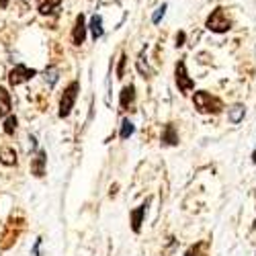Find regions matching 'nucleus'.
Instances as JSON below:
<instances>
[{
	"label": "nucleus",
	"mask_w": 256,
	"mask_h": 256,
	"mask_svg": "<svg viewBox=\"0 0 256 256\" xmlns=\"http://www.w3.org/2000/svg\"><path fill=\"white\" fill-rule=\"evenodd\" d=\"M78 92H80V84H78L76 80L70 82L68 86H66V90H64V94H62V98H60V111H58V115H60L62 119H66V117L72 113Z\"/></svg>",
	"instance_id": "obj_1"
},
{
	"label": "nucleus",
	"mask_w": 256,
	"mask_h": 256,
	"mask_svg": "<svg viewBox=\"0 0 256 256\" xmlns=\"http://www.w3.org/2000/svg\"><path fill=\"white\" fill-rule=\"evenodd\" d=\"M205 27H207L209 31H213V33H226V31L232 29V20H230V16L226 14V10H224L222 6H218L216 10H213V12L207 16Z\"/></svg>",
	"instance_id": "obj_2"
},
{
	"label": "nucleus",
	"mask_w": 256,
	"mask_h": 256,
	"mask_svg": "<svg viewBox=\"0 0 256 256\" xmlns=\"http://www.w3.org/2000/svg\"><path fill=\"white\" fill-rule=\"evenodd\" d=\"M193 102H195V106H197L201 113H220V111H222V106H224L222 100H220L218 96L209 94L207 90H199V92H195Z\"/></svg>",
	"instance_id": "obj_3"
},
{
	"label": "nucleus",
	"mask_w": 256,
	"mask_h": 256,
	"mask_svg": "<svg viewBox=\"0 0 256 256\" xmlns=\"http://www.w3.org/2000/svg\"><path fill=\"white\" fill-rule=\"evenodd\" d=\"M25 228V222L20 218H10L8 224H6V230L2 234V242H0V250H8L20 236V232Z\"/></svg>",
	"instance_id": "obj_4"
},
{
	"label": "nucleus",
	"mask_w": 256,
	"mask_h": 256,
	"mask_svg": "<svg viewBox=\"0 0 256 256\" xmlns=\"http://www.w3.org/2000/svg\"><path fill=\"white\" fill-rule=\"evenodd\" d=\"M174 78H176V86H178V90H180L182 94H186L188 90H193V88H195V82H193V78L188 76L184 62H178V64H176V68H174Z\"/></svg>",
	"instance_id": "obj_5"
},
{
	"label": "nucleus",
	"mask_w": 256,
	"mask_h": 256,
	"mask_svg": "<svg viewBox=\"0 0 256 256\" xmlns=\"http://www.w3.org/2000/svg\"><path fill=\"white\" fill-rule=\"evenodd\" d=\"M35 74H37V70L27 68V66H23V64H16V66L8 72V82H10V86H18V84L31 80Z\"/></svg>",
	"instance_id": "obj_6"
},
{
	"label": "nucleus",
	"mask_w": 256,
	"mask_h": 256,
	"mask_svg": "<svg viewBox=\"0 0 256 256\" xmlns=\"http://www.w3.org/2000/svg\"><path fill=\"white\" fill-rule=\"evenodd\" d=\"M86 20H84L82 14L76 16V25H74V31H72V41H74V46H82L84 44V39H86Z\"/></svg>",
	"instance_id": "obj_7"
},
{
	"label": "nucleus",
	"mask_w": 256,
	"mask_h": 256,
	"mask_svg": "<svg viewBox=\"0 0 256 256\" xmlns=\"http://www.w3.org/2000/svg\"><path fill=\"white\" fill-rule=\"evenodd\" d=\"M46 164H48V154L44 150H39L37 156L31 160V172L39 178V176H44L46 174Z\"/></svg>",
	"instance_id": "obj_8"
},
{
	"label": "nucleus",
	"mask_w": 256,
	"mask_h": 256,
	"mask_svg": "<svg viewBox=\"0 0 256 256\" xmlns=\"http://www.w3.org/2000/svg\"><path fill=\"white\" fill-rule=\"evenodd\" d=\"M148 205H150V201L142 203L138 209L132 211V230H134L136 234L142 230V222H144V216H146V211H148Z\"/></svg>",
	"instance_id": "obj_9"
},
{
	"label": "nucleus",
	"mask_w": 256,
	"mask_h": 256,
	"mask_svg": "<svg viewBox=\"0 0 256 256\" xmlns=\"http://www.w3.org/2000/svg\"><path fill=\"white\" fill-rule=\"evenodd\" d=\"M176 144H178L176 127L172 123L164 125V130H162V146H176Z\"/></svg>",
	"instance_id": "obj_10"
},
{
	"label": "nucleus",
	"mask_w": 256,
	"mask_h": 256,
	"mask_svg": "<svg viewBox=\"0 0 256 256\" xmlns=\"http://www.w3.org/2000/svg\"><path fill=\"white\" fill-rule=\"evenodd\" d=\"M134 100H136V86H134V84H130V86H123L121 98H119L121 109H127V106H132Z\"/></svg>",
	"instance_id": "obj_11"
},
{
	"label": "nucleus",
	"mask_w": 256,
	"mask_h": 256,
	"mask_svg": "<svg viewBox=\"0 0 256 256\" xmlns=\"http://www.w3.org/2000/svg\"><path fill=\"white\" fill-rule=\"evenodd\" d=\"M10 113V92L0 86V119H4Z\"/></svg>",
	"instance_id": "obj_12"
},
{
	"label": "nucleus",
	"mask_w": 256,
	"mask_h": 256,
	"mask_svg": "<svg viewBox=\"0 0 256 256\" xmlns=\"http://www.w3.org/2000/svg\"><path fill=\"white\" fill-rule=\"evenodd\" d=\"M60 4L62 0H37V8L41 14H52Z\"/></svg>",
	"instance_id": "obj_13"
},
{
	"label": "nucleus",
	"mask_w": 256,
	"mask_h": 256,
	"mask_svg": "<svg viewBox=\"0 0 256 256\" xmlns=\"http://www.w3.org/2000/svg\"><path fill=\"white\" fill-rule=\"evenodd\" d=\"M0 162L4 166H14L16 164V152L12 148H0Z\"/></svg>",
	"instance_id": "obj_14"
},
{
	"label": "nucleus",
	"mask_w": 256,
	"mask_h": 256,
	"mask_svg": "<svg viewBox=\"0 0 256 256\" xmlns=\"http://www.w3.org/2000/svg\"><path fill=\"white\" fill-rule=\"evenodd\" d=\"M88 29H90V33H92L94 39H100V37H102L104 31H102V18H100V14H94V16L90 18Z\"/></svg>",
	"instance_id": "obj_15"
},
{
	"label": "nucleus",
	"mask_w": 256,
	"mask_h": 256,
	"mask_svg": "<svg viewBox=\"0 0 256 256\" xmlns=\"http://www.w3.org/2000/svg\"><path fill=\"white\" fill-rule=\"evenodd\" d=\"M244 113H246V111H244L242 104H234L232 109H230V121H232V123H240V121L244 119Z\"/></svg>",
	"instance_id": "obj_16"
},
{
	"label": "nucleus",
	"mask_w": 256,
	"mask_h": 256,
	"mask_svg": "<svg viewBox=\"0 0 256 256\" xmlns=\"http://www.w3.org/2000/svg\"><path fill=\"white\" fill-rule=\"evenodd\" d=\"M134 132H136V127H134V123L130 121V119H123V123H121V140H127V138H132L134 136Z\"/></svg>",
	"instance_id": "obj_17"
},
{
	"label": "nucleus",
	"mask_w": 256,
	"mask_h": 256,
	"mask_svg": "<svg viewBox=\"0 0 256 256\" xmlns=\"http://www.w3.org/2000/svg\"><path fill=\"white\" fill-rule=\"evenodd\" d=\"M14 130H16V117H14V115H8V117L4 119V134H6V136H12Z\"/></svg>",
	"instance_id": "obj_18"
},
{
	"label": "nucleus",
	"mask_w": 256,
	"mask_h": 256,
	"mask_svg": "<svg viewBox=\"0 0 256 256\" xmlns=\"http://www.w3.org/2000/svg\"><path fill=\"white\" fill-rule=\"evenodd\" d=\"M58 76H60V72H58L56 66H50V68L46 70V80L50 82V86H54V84L58 82Z\"/></svg>",
	"instance_id": "obj_19"
},
{
	"label": "nucleus",
	"mask_w": 256,
	"mask_h": 256,
	"mask_svg": "<svg viewBox=\"0 0 256 256\" xmlns=\"http://www.w3.org/2000/svg\"><path fill=\"white\" fill-rule=\"evenodd\" d=\"M164 14H166V4H162V6H160L156 12H154V16H152V23H154V25H158L160 20L164 18Z\"/></svg>",
	"instance_id": "obj_20"
},
{
	"label": "nucleus",
	"mask_w": 256,
	"mask_h": 256,
	"mask_svg": "<svg viewBox=\"0 0 256 256\" xmlns=\"http://www.w3.org/2000/svg\"><path fill=\"white\" fill-rule=\"evenodd\" d=\"M125 64H127V56L123 54L121 60H119V66H117V78H123V74H125Z\"/></svg>",
	"instance_id": "obj_21"
},
{
	"label": "nucleus",
	"mask_w": 256,
	"mask_h": 256,
	"mask_svg": "<svg viewBox=\"0 0 256 256\" xmlns=\"http://www.w3.org/2000/svg\"><path fill=\"white\" fill-rule=\"evenodd\" d=\"M184 46V33L180 31L178 35H176V48H182Z\"/></svg>",
	"instance_id": "obj_22"
},
{
	"label": "nucleus",
	"mask_w": 256,
	"mask_h": 256,
	"mask_svg": "<svg viewBox=\"0 0 256 256\" xmlns=\"http://www.w3.org/2000/svg\"><path fill=\"white\" fill-rule=\"evenodd\" d=\"M8 6V0H0V8H6Z\"/></svg>",
	"instance_id": "obj_23"
},
{
	"label": "nucleus",
	"mask_w": 256,
	"mask_h": 256,
	"mask_svg": "<svg viewBox=\"0 0 256 256\" xmlns=\"http://www.w3.org/2000/svg\"><path fill=\"white\" fill-rule=\"evenodd\" d=\"M252 162H256V150H254V154H252Z\"/></svg>",
	"instance_id": "obj_24"
}]
</instances>
